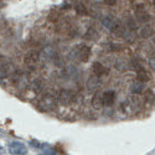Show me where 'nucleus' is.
<instances>
[{"label": "nucleus", "mask_w": 155, "mask_h": 155, "mask_svg": "<svg viewBox=\"0 0 155 155\" xmlns=\"http://www.w3.org/2000/svg\"><path fill=\"white\" fill-rule=\"evenodd\" d=\"M73 52H74V57L80 62H87L92 55V50L87 45H78L74 47Z\"/></svg>", "instance_id": "1"}, {"label": "nucleus", "mask_w": 155, "mask_h": 155, "mask_svg": "<svg viewBox=\"0 0 155 155\" xmlns=\"http://www.w3.org/2000/svg\"><path fill=\"white\" fill-rule=\"evenodd\" d=\"M73 98H74V94L72 93V91H70V89H61L57 94V102L62 106L70 104V103L73 101Z\"/></svg>", "instance_id": "2"}, {"label": "nucleus", "mask_w": 155, "mask_h": 155, "mask_svg": "<svg viewBox=\"0 0 155 155\" xmlns=\"http://www.w3.org/2000/svg\"><path fill=\"white\" fill-rule=\"evenodd\" d=\"M37 62H38V54L34 52V51L26 54V56H25V58H24L25 66H26L29 70H35L36 66H37Z\"/></svg>", "instance_id": "3"}, {"label": "nucleus", "mask_w": 155, "mask_h": 155, "mask_svg": "<svg viewBox=\"0 0 155 155\" xmlns=\"http://www.w3.org/2000/svg\"><path fill=\"white\" fill-rule=\"evenodd\" d=\"M38 103H40V109H42V110H51V109H54V107H55L56 99L52 96L46 94Z\"/></svg>", "instance_id": "4"}, {"label": "nucleus", "mask_w": 155, "mask_h": 155, "mask_svg": "<svg viewBox=\"0 0 155 155\" xmlns=\"http://www.w3.org/2000/svg\"><path fill=\"white\" fill-rule=\"evenodd\" d=\"M92 72L96 77H103L108 74V68L106 66H103L101 62H94L92 64Z\"/></svg>", "instance_id": "5"}, {"label": "nucleus", "mask_w": 155, "mask_h": 155, "mask_svg": "<svg viewBox=\"0 0 155 155\" xmlns=\"http://www.w3.org/2000/svg\"><path fill=\"white\" fill-rule=\"evenodd\" d=\"M103 103H104L106 107H110L113 106V103L115 102V98H117V96H115V92L114 91H107L103 93Z\"/></svg>", "instance_id": "6"}, {"label": "nucleus", "mask_w": 155, "mask_h": 155, "mask_svg": "<svg viewBox=\"0 0 155 155\" xmlns=\"http://www.w3.org/2000/svg\"><path fill=\"white\" fill-rule=\"evenodd\" d=\"M137 80H138L139 82L145 83V82L150 81V74L148 73V71H147L145 68L138 67V70H137Z\"/></svg>", "instance_id": "7"}, {"label": "nucleus", "mask_w": 155, "mask_h": 155, "mask_svg": "<svg viewBox=\"0 0 155 155\" xmlns=\"http://www.w3.org/2000/svg\"><path fill=\"white\" fill-rule=\"evenodd\" d=\"M91 103H92V107L94 109H97V110H99V109H102L103 107H104V103H103V97L101 94H97V93L92 97Z\"/></svg>", "instance_id": "8"}, {"label": "nucleus", "mask_w": 155, "mask_h": 155, "mask_svg": "<svg viewBox=\"0 0 155 155\" xmlns=\"http://www.w3.org/2000/svg\"><path fill=\"white\" fill-rule=\"evenodd\" d=\"M135 15H137V18H138V20H139L140 22H148V21L150 20L149 14H148V12H147L144 9H141V8H138V9H137Z\"/></svg>", "instance_id": "9"}, {"label": "nucleus", "mask_w": 155, "mask_h": 155, "mask_svg": "<svg viewBox=\"0 0 155 155\" xmlns=\"http://www.w3.org/2000/svg\"><path fill=\"white\" fill-rule=\"evenodd\" d=\"M10 66V61L5 56H0V72H5Z\"/></svg>", "instance_id": "10"}, {"label": "nucleus", "mask_w": 155, "mask_h": 155, "mask_svg": "<svg viewBox=\"0 0 155 155\" xmlns=\"http://www.w3.org/2000/svg\"><path fill=\"white\" fill-rule=\"evenodd\" d=\"M74 10L77 11V14H80V15H87V14H88L86 6H84L83 4H81V3H77V4L74 5Z\"/></svg>", "instance_id": "11"}, {"label": "nucleus", "mask_w": 155, "mask_h": 155, "mask_svg": "<svg viewBox=\"0 0 155 155\" xmlns=\"http://www.w3.org/2000/svg\"><path fill=\"white\" fill-rule=\"evenodd\" d=\"M151 32H153V30L150 28H145V29L141 30V36L143 37H149L151 35Z\"/></svg>", "instance_id": "12"}, {"label": "nucleus", "mask_w": 155, "mask_h": 155, "mask_svg": "<svg viewBox=\"0 0 155 155\" xmlns=\"http://www.w3.org/2000/svg\"><path fill=\"white\" fill-rule=\"evenodd\" d=\"M103 2H104L107 5H109V6H113V5L117 4L118 0H103Z\"/></svg>", "instance_id": "13"}, {"label": "nucleus", "mask_w": 155, "mask_h": 155, "mask_svg": "<svg viewBox=\"0 0 155 155\" xmlns=\"http://www.w3.org/2000/svg\"><path fill=\"white\" fill-rule=\"evenodd\" d=\"M154 8H155V0H154Z\"/></svg>", "instance_id": "14"}]
</instances>
